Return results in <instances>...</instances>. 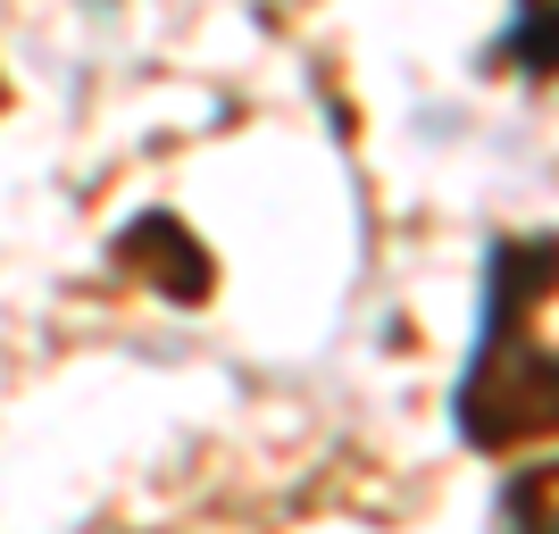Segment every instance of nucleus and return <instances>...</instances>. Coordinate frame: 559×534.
Segmentation results:
<instances>
[{
    "label": "nucleus",
    "mask_w": 559,
    "mask_h": 534,
    "mask_svg": "<svg viewBox=\"0 0 559 534\" xmlns=\"http://www.w3.org/2000/svg\"><path fill=\"white\" fill-rule=\"evenodd\" d=\"M501 75H551V0H510V34L485 50Z\"/></svg>",
    "instance_id": "3"
},
{
    "label": "nucleus",
    "mask_w": 559,
    "mask_h": 534,
    "mask_svg": "<svg viewBox=\"0 0 559 534\" xmlns=\"http://www.w3.org/2000/svg\"><path fill=\"white\" fill-rule=\"evenodd\" d=\"M109 268H117V276H142L159 301H176V309H201L217 293L210 242H201L176 210H134L126 226L109 234Z\"/></svg>",
    "instance_id": "2"
},
{
    "label": "nucleus",
    "mask_w": 559,
    "mask_h": 534,
    "mask_svg": "<svg viewBox=\"0 0 559 534\" xmlns=\"http://www.w3.org/2000/svg\"><path fill=\"white\" fill-rule=\"evenodd\" d=\"M501 518H510V526H551V460H535V476H510V485H501Z\"/></svg>",
    "instance_id": "4"
},
{
    "label": "nucleus",
    "mask_w": 559,
    "mask_h": 534,
    "mask_svg": "<svg viewBox=\"0 0 559 534\" xmlns=\"http://www.w3.org/2000/svg\"><path fill=\"white\" fill-rule=\"evenodd\" d=\"M451 426L467 451L510 460L543 451L559 426V368H551V234H501L485 259V309L467 334Z\"/></svg>",
    "instance_id": "1"
},
{
    "label": "nucleus",
    "mask_w": 559,
    "mask_h": 534,
    "mask_svg": "<svg viewBox=\"0 0 559 534\" xmlns=\"http://www.w3.org/2000/svg\"><path fill=\"white\" fill-rule=\"evenodd\" d=\"M0 109H9V84H0Z\"/></svg>",
    "instance_id": "5"
}]
</instances>
